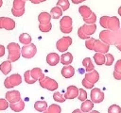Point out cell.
Segmentation results:
<instances>
[{
  "label": "cell",
  "mask_w": 121,
  "mask_h": 113,
  "mask_svg": "<svg viewBox=\"0 0 121 113\" xmlns=\"http://www.w3.org/2000/svg\"><path fill=\"white\" fill-rule=\"evenodd\" d=\"M99 39L108 45H117L121 42V28L114 31L102 30L99 33Z\"/></svg>",
  "instance_id": "obj_1"
},
{
  "label": "cell",
  "mask_w": 121,
  "mask_h": 113,
  "mask_svg": "<svg viewBox=\"0 0 121 113\" xmlns=\"http://www.w3.org/2000/svg\"><path fill=\"white\" fill-rule=\"evenodd\" d=\"M8 52H9V56H8V59L10 62H14L16 60H18L20 58L21 56V48L20 46L16 43V42H10L8 44Z\"/></svg>",
  "instance_id": "obj_2"
},
{
  "label": "cell",
  "mask_w": 121,
  "mask_h": 113,
  "mask_svg": "<svg viewBox=\"0 0 121 113\" xmlns=\"http://www.w3.org/2000/svg\"><path fill=\"white\" fill-rule=\"evenodd\" d=\"M22 83V77L19 73H13L8 76L4 81V86L7 89H11L15 86H18Z\"/></svg>",
  "instance_id": "obj_3"
},
{
  "label": "cell",
  "mask_w": 121,
  "mask_h": 113,
  "mask_svg": "<svg viewBox=\"0 0 121 113\" xmlns=\"http://www.w3.org/2000/svg\"><path fill=\"white\" fill-rule=\"evenodd\" d=\"M72 18L70 16H63L60 21V29L62 33H70L72 31Z\"/></svg>",
  "instance_id": "obj_4"
},
{
  "label": "cell",
  "mask_w": 121,
  "mask_h": 113,
  "mask_svg": "<svg viewBox=\"0 0 121 113\" xmlns=\"http://www.w3.org/2000/svg\"><path fill=\"white\" fill-rule=\"evenodd\" d=\"M37 53L36 45L33 43H30L28 45H24L21 48V56L25 58H31L33 57Z\"/></svg>",
  "instance_id": "obj_5"
},
{
  "label": "cell",
  "mask_w": 121,
  "mask_h": 113,
  "mask_svg": "<svg viewBox=\"0 0 121 113\" xmlns=\"http://www.w3.org/2000/svg\"><path fill=\"white\" fill-rule=\"evenodd\" d=\"M39 82H40V86L42 88L46 89L48 90L53 91V90H56L58 89V83H57V81L54 80V79H52V78H50V77H48V76H45L43 79H42Z\"/></svg>",
  "instance_id": "obj_6"
},
{
  "label": "cell",
  "mask_w": 121,
  "mask_h": 113,
  "mask_svg": "<svg viewBox=\"0 0 121 113\" xmlns=\"http://www.w3.org/2000/svg\"><path fill=\"white\" fill-rule=\"evenodd\" d=\"M72 44V39L71 37H62L61 39H60L57 43H56V47L57 49L61 52V53H64L68 50L69 46Z\"/></svg>",
  "instance_id": "obj_7"
},
{
  "label": "cell",
  "mask_w": 121,
  "mask_h": 113,
  "mask_svg": "<svg viewBox=\"0 0 121 113\" xmlns=\"http://www.w3.org/2000/svg\"><path fill=\"white\" fill-rule=\"evenodd\" d=\"M91 101L94 104H99L104 100V93L103 91L98 88H93L91 90Z\"/></svg>",
  "instance_id": "obj_8"
},
{
  "label": "cell",
  "mask_w": 121,
  "mask_h": 113,
  "mask_svg": "<svg viewBox=\"0 0 121 113\" xmlns=\"http://www.w3.org/2000/svg\"><path fill=\"white\" fill-rule=\"evenodd\" d=\"M12 30L15 28V22L9 17H0V29Z\"/></svg>",
  "instance_id": "obj_9"
},
{
  "label": "cell",
  "mask_w": 121,
  "mask_h": 113,
  "mask_svg": "<svg viewBox=\"0 0 121 113\" xmlns=\"http://www.w3.org/2000/svg\"><path fill=\"white\" fill-rule=\"evenodd\" d=\"M110 49V45H108L107 43L103 42L100 40H95V48L94 51L95 53H102V54H107L108 51Z\"/></svg>",
  "instance_id": "obj_10"
},
{
  "label": "cell",
  "mask_w": 121,
  "mask_h": 113,
  "mask_svg": "<svg viewBox=\"0 0 121 113\" xmlns=\"http://www.w3.org/2000/svg\"><path fill=\"white\" fill-rule=\"evenodd\" d=\"M119 28H120L119 19L117 17H115V16H112V17L109 16V19L107 21V27H106V29L114 31V30H117Z\"/></svg>",
  "instance_id": "obj_11"
},
{
  "label": "cell",
  "mask_w": 121,
  "mask_h": 113,
  "mask_svg": "<svg viewBox=\"0 0 121 113\" xmlns=\"http://www.w3.org/2000/svg\"><path fill=\"white\" fill-rule=\"evenodd\" d=\"M6 100L9 104L17 103L21 100V94L18 90H9L6 93Z\"/></svg>",
  "instance_id": "obj_12"
},
{
  "label": "cell",
  "mask_w": 121,
  "mask_h": 113,
  "mask_svg": "<svg viewBox=\"0 0 121 113\" xmlns=\"http://www.w3.org/2000/svg\"><path fill=\"white\" fill-rule=\"evenodd\" d=\"M78 89L76 86H69L66 89V92L64 94V98L65 99H74L76 97H78Z\"/></svg>",
  "instance_id": "obj_13"
},
{
  "label": "cell",
  "mask_w": 121,
  "mask_h": 113,
  "mask_svg": "<svg viewBox=\"0 0 121 113\" xmlns=\"http://www.w3.org/2000/svg\"><path fill=\"white\" fill-rule=\"evenodd\" d=\"M60 60V56L57 53H49L46 56V62L50 66H56Z\"/></svg>",
  "instance_id": "obj_14"
},
{
  "label": "cell",
  "mask_w": 121,
  "mask_h": 113,
  "mask_svg": "<svg viewBox=\"0 0 121 113\" xmlns=\"http://www.w3.org/2000/svg\"><path fill=\"white\" fill-rule=\"evenodd\" d=\"M81 27V29H82V31H83V33L85 34V35H87V36H91V35H93L95 32V30H96V25H95V24H84L82 26H80Z\"/></svg>",
  "instance_id": "obj_15"
},
{
  "label": "cell",
  "mask_w": 121,
  "mask_h": 113,
  "mask_svg": "<svg viewBox=\"0 0 121 113\" xmlns=\"http://www.w3.org/2000/svg\"><path fill=\"white\" fill-rule=\"evenodd\" d=\"M75 74V69L71 65H66L63 66L61 69V75L65 78H71Z\"/></svg>",
  "instance_id": "obj_16"
},
{
  "label": "cell",
  "mask_w": 121,
  "mask_h": 113,
  "mask_svg": "<svg viewBox=\"0 0 121 113\" xmlns=\"http://www.w3.org/2000/svg\"><path fill=\"white\" fill-rule=\"evenodd\" d=\"M30 74H31L32 78H33L34 80H36V81H37V80L41 81L42 79H43V78L45 77V75L43 73L42 70H41L40 68H38V67L33 68L32 70H30Z\"/></svg>",
  "instance_id": "obj_17"
},
{
  "label": "cell",
  "mask_w": 121,
  "mask_h": 113,
  "mask_svg": "<svg viewBox=\"0 0 121 113\" xmlns=\"http://www.w3.org/2000/svg\"><path fill=\"white\" fill-rule=\"evenodd\" d=\"M84 78H86V79H87L88 81H90L91 83L95 84V83H96V82L99 80V73H98L97 71L94 70V71H92V72L86 73Z\"/></svg>",
  "instance_id": "obj_18"
},
{
  "label": "cell",
  "mask_w": 121,
  "mask_h": 113,
  "mask_svg": "<svg viewBox=\"0 0 121 113\" xmlns=\"http://www.w3.org/2000/svg\"><path fill=\"white\" fill-rule=\"evenodd\" d=\"M51 14L47 13V12H41L38 16V21L40 23V24H47L50 23L51 20Z\"/></svg>",
  "instance_id": "obj_19"
},
{
  "label": "cell",
  "mask_w": 121,
  "mask_h": 113,
  "mask_svg": "<svg viewBox=\"0 0 121 113\" xmlns=\"http://www.w3.org/2000/svg\"><path fill=\"white\" fill-rule=\"evenodd\" d=\"M78 12L80 13V15L82 16L83 19H88L93 14V11L91 10V8L88 6H80L78 8Z\"/></svg>",
  "instance_id": "obj_20"
},
{
  "label": "cell",
  "mask_w": 121,
  "mask_h": 113,
  "mask_svg": "<svg viewBox=\"0 0 121 113\" xmlns=\"http://www.w3.org/2000/svg\"><path fill=\"white\" fill-rule=\"evenodd\" d=\"M60 63L62 64V65H64V66H66V65H70L71 63H72V61H73V56H72V54L71 53H63L61 56H60Z\"/></svg>",
  "instance_id": "obj_21"
},
{
  "label": "cell",
  "mask_w": 121,
  "mask_h": 113,
  "mask_svg": "<svg viewBox=\"0 0 121 113\" xmlns=\"http://www.w3.org/2000/svg\"><path fill=\"white\" fill-rule=\"evenodd\" d=\"M93 107H94V103L91 100H85L84 102H82L80 105V109L84 113H89L90 111H92Z\"/></svg>",
  "instance_id": "obj_22"
},
{
  "label": "cell",
  "mask_w": 121,
  "mask_h": 113,
  "mask_svg": "<svg viewBox=\"0 0 121 113\" xmlns=\"http://www.w3.org/2000/svg\"><path fill=\"white\" fill-rule=\"evenodd\" d=\"M9 107L11 108V110L15 111V112H20L25 108V102L21 99L19 102L17 103H13V104H9Z\"/></svg>",
  "instance_id": "obj_23"
},
{
  "label": "cell",
  "mask_w": 121,
  "mask_h": 113,
  "mask_svg": "<svg viewBox=\"0 0 121 113\" xmlns=\"http://www.w3.org/2000/svg\"><path fill=\"white\" fill-rule=\"evenodd\" d=\"M0 70L3 73V74L7 75L11 71V62L9 60H6L0 64Z\"/></svg>",
  "instance_id": "obj_24"
},
{
  "label": "cell",
  "mask_w": 121,
  "mask_h": 113,
  "mask_svg": "<svg viewBox=\"0 0 121 113\" xmlns=\"http://www.w3.org/2000/svg\"><path fill=\"white\" fill-rule=\"evenodd\" d=\"M82 65L85 68V70H86L87 73L92 72V71L95 70V66H94V64H93V62H92V60H91L90 57H85L82 60Z\"/></svg>",
  "instance_id": "obj_25"
},
{
  "label": "cell",
  "mask_w": 121,
  "mask_h": 113,
  "mask_svg": "<svg viewBox=\"0 0 121 113\" xmlns=\"http://www.w3.org/2000/svg\"><path fill=\"white\" fill-rule=\"evenodd\" d=\"M47 107V103L45 101H37L34 104V108L39 112H44Z\"/></svg>",
  "instance_id": "obj_26"
},
{
  "label": "cell",
  "mask_w": 121,
  "mask_h": 113,
  "mask_svg": "<svg viewBox=\"0 0 121 113\" xmlns=\"http://www.w3.org/2000/svg\"><path fill=\"white\" fill-rule=\"evenodd\" d=\"M94 60L96 65H103L105 64V61H106L105 55L102 53H95L94 55Z\"/></svg>",
  "instance_id": "obj_27"
},
{
  "label": "cell",
  "mask_w": 121,
  "mask_h": 113,
  "mask_svg": "<svg viewBox=\"0 0 121 113\" xmlns=\"http://www.w3.org/2000/svg\"><path fill=\"white\" fill-rule=\"evenodd\" d=\"M19 40L21 43H23L24 45H28L31 43V37L29 34L27 33H22L19 36Z\"/></svg>",
  "instance_id": "obj_28"
},
{
  "label": "cell",
  "mask_w": 121,
  "mask_h": 113,
  "mask_svg": "<svg viewBox=\"0 0 121 113\" xmlns=\"http://www.w3.org/2000/svg\"><path fill=\"white\" fill-rule=\"evenodd\" d=\"M50 14H51V17H52L53 19H58V18H60V17L62 15V9H61L60 7L56 6V7H54V8L51 9Z\"/></svg>",
  "instance_id": "obj_29"
},
{
  "label": "cell",
  "mask_w": 121,
  "mask_h": 113,
  "mask_svg": "<svg viewBox=\"0 0 121 113\" xmlns=\"http://www.w3.org/2000/svg\"><path fill=\"white\" fill-rule=\"evenodd\" d=\"M61 112V108L59 105L56 104H52L51 105H49L47 107V109L43 112V113H60Z\"/></svg>",
  "instance_id": "obj_30"
},
{
  "label": "cell",
  "mask_w": 121,
  "mask_h": 113,
  "mask_svg": "<svg viewBox=\"0 0 121 113\" xmlns=\"http://www.w3.org/2000/svg\"><path fill=\"white\" fill-rule=\"evenodd\" d=\"M25 4L26 1L25 0H13V8L16 10H22L25 9Z\"/></svg>",
  "instance_id": "obj_31"
},
{
  "label": "cell",
  "mask_w": 121,
  "mask_h": 113,
  "mask_svg": "<svg viewBox=\"0 0 121 113\" xmlns=\"http://www.w3.org/2000/svg\"><path fill=\"white\" fill-rule=\"evenodd\" d=\"M57 6L60 7V8L62 9V11H65V10H67V9L69 8L70 3H69L68 0H58Z\"/></svg>",
  "instance_id": "obj_32"
},
{
  "label": "cell",
  "mask_w": 121,
  "mask_h": 113,
  "mask_svg": "<svg viewBox=\"0 0 121 113\" xmlns=\"http://www.w3.org/2000/svg\"><path fill=\"white\" fill-rule=\"evenodd\" d=\"M24 78H25V81H26L27 84H33V83L36 82V80H34V79L32 78L31 74H30V70L25 72V73H24Z\"/></svg>",
  "instance_id": "obj_33"
},
{
  "label": "cell",
  "mask_w": 121,
  "mask_h": 113,
  "mask_svg": "<svg viewBox=\"0 0 121 113\" xmlns=\"http://www.w3.org/2000/svg\"><path fill=\"white\" fill-rule=\"evenodd\" d=\"M53 99L56 101V102H59V103H63L66 99L64 98V95H62L60 92L59 91H55L54 94H53Z\"/></svg>",
  "instance_id": "obj_34"
},
{
  "label": "cell",
  "mask_w": 121,
  "mask_h": 113,
  "mask_svg": "<svg viewBox=\"0 0 121 113\" xmlns=\"http://www.w3.org/2000/svg\"><path fill=\"white\" fill-rule=\"evenodd\" d=\"M95 39H94V38H90V39L86 40V41H85L86 48L89 49V50H94V48H95Z\"/></svg>",
  "instance_id": "obj_35"
},
{
  "label": "cell",
  "mask_w": 121,
  "mask_h": 113,
  "mask_svg": "<svg viewBox=\"0 0 121 113\" xmlns=\"http://www.w3.org/2000/svg\"><path fill=\"white\" fill-rule=\"evenodd\" d=\"M78 99L80 100L81 102H84L85 100H87V92H86V90H84L83 89H78Z\"/></svg>",
  "instance_id": "obj_36"
},
{
  "label": "cell",
  "mask_w": 121,
  "mask_h": 113,
  "mask_svg": "<svg viewBox=\"0 0 121 113\" xmlns=\"http://www.w3.org/2000/svg\"><path fill=\"white\" fill-rule=\"evenodd\" d=\"M105 58H106V61H105V64H104V65H106V66H111V65L113 63L114 57H113V56H112V54H109V53L105 54Z\"/></svg>",
  "instance_id": "obj_37"
},
{
  "label": "cell",
  "mask_w": 121,
  "mask_h": 113,
  "mask_svg": "<svg viewBox=\"0 0 121 113\" xmlns=\"http://www.w3.org/2000/svg\"><path fill=\"white\" fill-rule=\"evenodd\" d=\"M108 113H121V107L117 105H112L108 108Z\"/></svg>",
  "instance_id": "obj_38"
},
{
  "label": "cell",
  "mask_w": 121,
  "mask_h": 113,
  "mask_svg": "<svg viewBox=\"0 0 121 113\" xmlns=\"http://www.w3.org/2000/svg\"><path fill=\"white\" fill-rule=\"evenodd\" d=\"M52 28V24L51 23L47 24H39V29L42 32H49Z\"/></svg>",
  "instance_id": "obj_39"
},
{
  "label": "cell",
  "mask_w": 121,
  "mask_h": 113,
  "mask_svg": "<svg viewBox=\"0 0 121 113\" xmlns=\"http://www.w3.org/2000/svg\"><path fill=\"white\" fill-rule=\"evenodd\" d=\"M83 21H84L85 24H95V21H96V15L93 12V14H92L88 19H83Z\"/></svg>",
  "instance_id": "obj_40"
},
{
  "label": "cell",
  "mask_w": 121,
  "mask_h": 113,
  "mask_svg": "<svg viewBox=\"0 0 121 113\" xmlns=\"http://www.w3.org/2000/svg\"><path fill=\"white\" fill-rule=\"evenodd\" d=\"M9 106V103L6 99H0V111L6 110Z\"/></svg>",
  "instance_id": "obj_41"
},
{
  "label": "cell",
  "mask_w": 121,
  "mask_h": 113,
  "mask_svg": "<svg viewBox=\"0 0 121 113\" xmlns=\"http://www.w3.org/2000/svg\"><path fill=\"white\" fill-rule=\"evenodd\" d=\"M81 84H82V85H83V87H84V88H86V89H93V88H94V85H95V84L91 83L90 81H88L86 78H83V79H82Z\"/></svg>",
  "instance_id": "obj_42"
},
{
  "label": "cell",
  "mask_w": 121,
  "mask_h": 113,
  "mask_svg": "<svg viewBox=\"0 0 121 113\" xmlns=\"http://www.w3.org/2000/svg\"><path fill=\"white\" fill-rule=\"evenodd\" d=\"M108 19H109V16H102L100 18L99 23H100V25L103 28H106L107 27V21H108Z\"/></svg>",
  "instance_id": "obj_43"
},
{
  "label": "cell",
  "mask_w": 121,
  "mask_h": 113,
  "mask_svg": "<svg viewBox=\"0 0 121 113\" xmlns=\"http://www.w3.org/2000/svg\"><path fill=\"white\" fill-rule=\"evenodd\" d=\"M78 36L80 39H82V40H88V39L91 38V37H89V36H87V35H85V34L83 33L81 27H79V28L78 29Z\"/></svg>",
  "instance_id": "obj_44"
},
{
  "label": "cell",
  "mask_w": 121,
  "mask_h": 113,
  "mask_svg": "<svg viewBox=\"0 0 121 113\" xmlns=\"http://www.w3.org/2000/svg\"><path fill=\"white\" fill-rule=\"evenodd\" d=\"M11 13H12V15H14V16H16V17H20V16H22V15L25 13V9L16 10V9H14V8H11Z\"/></svg>",
  "instance_id": "obj_45"
},
{
  "label": "cell",
  "mask_w": 121,
  "mask_h": 113,
  "mask_svg": "<svg viewBox=\"0 0 121 113\" xmlns=\"http://www.w3.org/2000/svg\"><path fill=\"white\" fill-rule=\"evenodd\" d=\"M114 71L121 73V59H119V60L116 61V63L114 65Z\"/></svg>",
  "instance_id": "obj_46"
},
{
  "label": "cell",
  "mask_w": 121,
  "mask_h": 113,
  "mask_svg": "<svg viewBox=\"0 0 121 113\" xmlns=\"http://www.w3.org/2000/svg\"><path fill=\"white\" fill-rule=\"evenodd\" d=\"M113 77L117 80H121V73H117V72H113Z\"/></svg>",
  "instance_id": "obj_47"
},
{
  "label": "cell",
  "mask_w": 121,
  "mask_h": 113,
  "mask_svg": "<svg viewBox=\"0 0 121 113\" xmlns=\"http://www.w3.org/2000/svg\"><path fill=\"white\" fill-rule=\"evenodd\" d=\"M4 55H5V47L2 44H0V57L3 56Z\"/></svg>",
  "instance_id": "obj_48"
},
{
  "label": "cell",
  "mask_w": 121,
  "mask_h": 113,
  "mask_svg": "<svg viewBox=\"0 0 121 113\" xmlns=\"http://www.w3.org/2000/svg\"><path fill=\"white\" fill-rule=\"evenodd\" d=\"M72 113H84V112H83L81 109H75Z\"/></svg>",
  "instance_id": "obj_49"
},
{
  "label": "cell",
  "mask_w": 121,
  "mask_h": 113,
  "mask_svg": "<svg viewBox=\"0 0 121 113\" xmlns=\"http://www.w3.org/2000/svg\"><path fill=\"white\" fill-rule=\"evenodd\" d=\"M31 3H33V4H39L40 3V1L39 0H29Z\"/></svg>",
  "instance_id": "obj_50"
},
{
  "label": "cell",
  "mask_w": 121,
  "mask_h": 113,
  "mask_svg": "<svg viewBox=\"0 0 121 113\" xmlns=\"http://www.w3.org/2000/svg\"><path fill=\"white\" fill-rule=\"evenodd\" d=\"M116 46V48L119 50V51H121V42L119 43V44H117V45H115Z\"/></svg>",
  "instance_id": "obj_51"
},
{
  "label": "cell",
  "mask_w": 121,
  "mask_h": 113,
  "mask_svg": "<svg viewBox=\"0 0 121 113\" xmlns=\"http://www.w3.org/2000/svg\"><path fill=\"white\" fill-rule=\"evenodd\" d=\"M71 1H72L74 4H79V3H80L79 0H71Z\"/></svg>",
  "instance_id": "obj_52"
},
{
  "label": "cell",
  "mask_w": 121,
  "mask_h": 113,
  "mask_svg": "<svg viewBox=\"0 0 121 113\" xmlns=\"http://www.w3.org/2000/svg\"><path fill=\"white\" fill-rule=\"evenodd\" d=\"M89 113H99L97 110H92V111H90Z\"/></svg>",
  "instance_id": "obj_53"
},
{
  "label": "cell",
  "mask_w": 121,
  "mask_h": 113,
  "mask_svg": "<svg viewBox=\"0 0 121 113\" xmlns=\"http://www.w3.org/2000/svg\"><path fill=\"white\" fill-rule=\"evenodd\" d=\"M118 14H119V15L121 16V7H120V8H118Z\"/></svg>",
  "instance_id": "obj_54"
},
{
  "label": "cell",
  "mask_w": 121,
  "mask_h": 113,
  "mask_svg": "<svg viewBox=\"0 0 121 113\" xmlns=\"http://www.w3.org/2000/svg\"><path fill=\"white\" fill-rule=\"evenodd\" d=\"M2 4H3V0H0V8H1V6H2Z\"/></svg>",
  "instance_id": "obj_55"
},
{
  "label": "cell",
  "mask_w": 121,
  "mask_h": 113,
  "mask_svg": "<svg viewBox=\"0 0 121 113\" xmlns=\"http://www.w3.org/2000/svg\"><path fill=\"white\" fill-rule=\"evenodd\" d=\"M39 1H40V3H41V2H44V1H46V0H39Z\"/></svg>",
  "instance_id": "obj_56"
},
{
  "label": "cell",
  "mask_w": 121,
  "mask_h": 113,
  "mask_svg": "<svg viewBox=\"0 0 121 113\" xmlns=\"http://www.w3.org/2000/svg\"><path fill=\"white\" fill-rule=\"evenodd\" d=\"M83 1H85V0H79V2L81 3V2H83Z\"/></svg>",
  "instance_id": "obj_57"
},
{
  "label": "cell",
  "mask_w": 121,
  "mask_h": 113,
  "mask_svg": "<svg viewBox=\"0 0 121 113\" xmlns=\"http://www.w3.org/2000/svg\"><path fill=\"white\" fill-rule=\"evenodd\" d=\"M25 1H26V0H25Z\"/></svg>",
  "instance_id": "obj_58"
}]
</instances>
